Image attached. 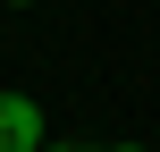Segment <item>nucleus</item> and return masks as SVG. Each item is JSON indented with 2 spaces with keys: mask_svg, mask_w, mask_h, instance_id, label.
Returning a JSON list of instances; mask_svg holds the SVG:
<instances>
[{
  "mask_svg": "<svg viewBox=\"0 0 160 152\" xmlns=\"http://www.w3.org/2000/svg\"><path fill=\"white\" fill-rule=\"evenodd\" d=\"M42 102L34 93H0V152H42Z\"/></svg>",
  "mask_w": 160,
  "mask_h": 152,
  "instance_id": "nucleus-1",
  "label": "nucleus"
},
{
  "mask_svg": "<svg viewBox=\"0 0 160 152\" xmlns=\"http://www.w3.org/2000/svg\"><path fill=\"white\" fill-rule=\"evenodd\" d=\"M42 152H101V144H68V135H59V144H42Z\"/></svg>",
  "mask_w": 160,
  "mask_h": 152,
  "instance_id": "nucleus-2",
  "label": "nucleus"
},
{
  "mask_svg": "<svg viewBox=\"0 0 160 152\" xmlns=\"http://www.w3.org/2000/svg\"><path fill=\"white\" fill-rule=\"evenodd\" d=\"M101 152H143V144H101Z\"/></svg>",
  "mask_w": 160,
  "mask_h": 152,
  "instance_id": "nucleus-3",
  "label": "nucleus"
},
{
  "mask_svg": "<svg viewBox=\"0 0 160 152\" xmlns=\"http://www.w3.org/2000/svg\"><path fill=\"white\" fill-rule=\"evenodd\" d=\"M17 8H25V0H17Z\"/></svg>",
  "mask_w": 160,
  "mask_h": 152,
  "instance_id": "nucleus-4",
  "label": "nucleus"
}]
</instances>
